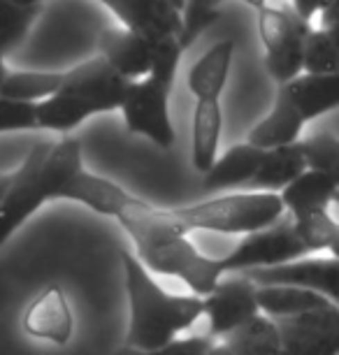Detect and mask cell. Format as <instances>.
I'll return each mask as SVG.
<instances>
[{
	"instance_id": "39",
	"label": "cell",
	"mask_w": 339,
	"mask_h": 355,
	"mask_svg": "<svg viewBox=\"0 0 339 355\" xmlns=\"http://www.w3.org/2000/svg\"><path fill=\"white\" fill-rule=\"evenodd\" d=\"M10 3L21 5V8H40V5H42V0H10Z\"/></svg>"
},
{
	"instance_id": "1",
	"label": "cell",
	"mask_w": 339,
	"mask_h": 355,
	"mask_svg": "<svg viewBox=\"0 0 339 355\" xmlns=\"http://www.w3.org/2000/svg\"><path fill=\"white\" fill-rule=\"evenodd\" d=\"M114 218L128 232L139 263L161 277L179 279L195 295H207L223 277L221 258H211L189 239V230L163 209L142 198L128 196Z\"/></svg>"
},
{
	"instance_id": "45",
	"label": "cell",
	"mask_w": 339,
	"mask_h": 355,
	"mask_svg": "<svg viewBox=\"0 0 339 355\" xmlns=\"http://www.w3.org/2000/svg\"><path fill=\"white\" fill-rule=\"evenodd\" d=\"M279 355H293V353H286V351H279Z\"/></svg>"
},
{
	"instance_id": "15",
	"label": "cell",
	"mask_w": 339,
	"mask_h": 355,
	"mask_svg": "<svg viewBox=\"0 0 339 355\" xmlns=\"http://www.w3.org/2000/svg\"><path fill=\"white\" fill-rule=\"evenodd\" d=\"M263 153V149H258L251 142L230 146L221 158H216V163L209 167V172L202 174V191L223 193L249 189L258 167H261Z\"/></svg>"
},
{
	"instance_id": "30",
	"label": "cell",
	"mask_w": 339,
	"mask_h": 355,
	"mask_svg": "<svg viewBox=\"0 0 339 355\" xmlns=\"http://www.w3.org/2000/svg\"><path fill=\"white\" fill-rule=\"evenodd\" d=\"M184 49L186 46L179 35H163V37L151 40V70L147 77L156 79L158 84L172 89L179 61H182V56H184Z\"/></svg>"
},
{
	"instance_id": "17",
	"label": "cell",
	"mask_w": 339,
	"mask_h": 355,
	"mask_svg": "<svg viewBox=\"0 0 339 355\" xmlns=\"http://www.w3.org/2000/svg\"><path fill=\"white\" fill-rule=\"evenodd\" d=\"M339 184L330 179L328 174L307 170L302 172L295 182H290L279 193L284 202V209L290 218H307L314 214L328 211V207L335 202Z\"/></svg>"
},
{
	"instance_id": "21",
	"label": "cell",
	"mask_w": 339,
	"mask_h": 355,
	"mask_svg": "<svg viewBox=\"0 0 339 355\" xmlns=\"http://www.w3.org/2000/svg\"><path fill=\"white\" fill-rule=\"evenodd\" d=\"M232 53H235V42L223 40L214 44L207 53H202L195 65L189 72V91L195 100H221L225 91L232 65Z\"/></svg>"
},
{
	"instance_id": "5",
	"label": "cell",
	"mask_w": 339,
	"mask_h": 355,
	"mask_svg": "<svg viewBox=\"0 0 339 355\" xmlns=\"http://www.w3.org/2000/svg\"><path fill=\"white\" fill-rule=\"evenodd\" d=\"M311 31L293 10L270 8L258 10V33L265 46V68L279 86L293 82L302 75L304 40Z\"/></svg>"
},
{
	"instance_id": "11",
	"label": "cell",
	"mask_w": 339,
	"mask_h": 355,
	"mask_svg": "<svg viewBox=\"0 0 339 355\" xmlns=\"http://www.w3.org/2000/svg\"><path fill=\"white\" fill-rule=\"evenodd\" d=\"M258 286H297L339 306V258H297L268 270L244 272Z\"/></svg>"
},
{
	"instance_id": "18",
	"label": "cell",
	"mask_w": 339,
	"mask_h": 355,
	"mask_svg": "<svg viewBox=\"0 0 339 355\" xmlns=\"http://www.w3.org/2000/svg\"><path fill=\"white\" fill-rule=\"evenodd\" d=\"M221 128V100H195L191 125V160L200 174L209 172V167L216 163Z\"/></svg>"
},
{
	"instance_id": "36",
	"label": "cell",
	"mask_w": 339,
	"mask_h": 355,
	"mask_svg": "<svg viewBox=\"0 0 339 355\" xmlns=\"http://www.w3.org/2000/svg\"><path fill=\"white\" fill-rule=\"evenodd\" d=\"M321 24H323V28L339 26V0H328V3H325V8L321 10Z\"/></svg>"
},
{
	"instance_id": "44",
	"label": "cell",
	"mask_w": 339,
	"mask_h": 355,
	"mask_svg": "<svg viewBox=\"0 0 339 355\" xmlns=\"http://www.w3.org/2000/svg\"><path fill=\"white\" fill-rule=\"evenodd\" d=\"M335 205L339 207V191H337V196H335Z\"/></svg>"
},
{
	"instance_id": "35",
	"label": "cell",
	"mask_w": 339,
	"mask_h": 355,
	"mask_svg": "<svg viewBox=\"0 0 339 355\" xmlns=\"http://www.w3.org/2000/svg\"><path fill=\"white\" fill-rule=\"evenodd\" d=\"M328 0H293V12L304 21H311V17L318 15Z\"/></svg>"
},
{
	"instance_id": "6",
	"label": "cell",
	"mask_w": 339,
	"mask_h": 355,
	"mask_svg": "<svg viewBox=\"0 0 339 355\" xmlns=\"http://www.w3.org/2000/svg\"><path fill=\"white\" fill-rule=\"evenodd\" d=\"M304 256H309L307 246L295 230V220L286 214L275 225L244 234L225 256H221V265L225 274H244L293 263Z\"/></svg>"
},
{
	"instance_id": "4",
	"label": "cell",
	"mask_w": 339,
	"mask_h": 355,
	"mask_svg": "<svg viewBox=\"0 0 339 355\" xmlns=\"http://www.w3.org/2000/svg\"><path fill=\"white\" fill-rule=\"evenodd\" d=\"M175 218L186 230H202L218 234H251L275 225L286 216L279 193H228L202 200L195 205L172 207Z\"/></svg>"
},
{
	"instance_id": "10",
	"label": "cell",
	"mask_w": 339,
	"mask_h": 355,
	"mask_svg": "<svg viewBox=\"0 0 339 355\" xmlns=\"http://www.w3.org/2000/svg\"><path fill=\"white\" fill-rule=\"evenodd\" d=\"M128 86V79L121 72H116L98 53V56H93L82 65L65 72V82L61 89L70 91L79 100H84L93 110V114H105L121 110Z\"/></svg>"
},
{
	"instance_id": "32",
	"label": "cell",
	"mask_w": 339,
	"mask_h": 355,
	"mask_svg": "<svg viewBox=\"0 0 339 355\" xmlns=\"http://www.w3.org/2000/svg\"><path fill=\"white\" fill-rule=\"evenodd\" d=\"M218 8H221V0H186V10H184V35L182 42L184 46H189L195 42V37L202 31H207L211 24L218 19Z\"/></svg>"
},
{
	"instance_id": "9",
	"label": "cell",
	"mask_w": 339,
	"mask_h": 355,
	"mask_svg": "<svg viewBox=\"0 0 339 355\" xmlns=\"http://www.w3.org/2000/svg\"><path fill=\"white\" fill-rule=\"evenodd\" d=\"M281 332V351L293 355H339V306L277 320Z\"/></svg>"
},
{
	"instance_id": "8",
	"label": "cell",
	"mask_w": 339,
	"mask_h": 355,
	"mask_svg": "<svg viewBox=\"0 0 339 355\" xmlns=\"http://www.w3.org/2000/svg\"><path fill=\"white\" fill-rule=\"evenodd\" d=\"M258 313H263L258 302V284H254L247 274H223L218 284L205 295L207 334L216 341L228 337L232 330Z\"/></svg>"
},
{
	"instance_id": "41",
	"label": "cell",
	"mask_w": 339,
	"mask_h": 355,
	"mask_svg": "<svg viewBox=\"0 0 339 355\" xmlns=\"http://www.w3.org/2000/svg\"><path fill=\"white\" fill-rule=\"evenodd\" d=\"M244 3H247L249 8H254V10H263L265 5H268V0H244Z\"/></svg>"
},
{
	"instance_id": "37",
	"label": "cell",
	"mask_w": 339,
	"mask_h": 355,
	"mask_svg": "<svg viewBox=\"0 0 339 355\" xmlns=\"http://www.w3.org/2000/svg\"><path fill=\"white\" fill-rule=\"evenodd\" d=\"M209 355H237L228 344H223V341H214V346L209 348Z\"/></svg>"
},
{
	"instance_id": "29",
	"label": "cell",
	"mask_w": 339,
	"mask_h": 355,
	"mask_svg": "<svg viewBox=\"0 0 339 355\" xmlns=\"http://www.w3.org/2000/svg\"><path fill=\"white\" fill-rule=\"evenodd\" d=\"M302 72H309V75H335L339 72V49L325 28H311L307 40H304Z\"/></svg>"
},
{
	"instance_id": "31",
	"label": "cell",
	"mask_w": 339,
	"mask_h": 355,
	"mask_svg": "<svg viewBox=\"0 0 339 355\" xmlns=\"http://www.w3.org/2000/svg\"><path fill=\"white\" fill-rule=\"evenodd\" d=\"M304 158H307L309 170L328 174L339 184V137L323 130L307 139H302Z\"/></svg>"
},
{
	"instance_id": "24",
	"label": "cell",
	"mask_w": 339,
	"mask_h": 355,
	"mask_svg": "<svg viewBox=\"0 0 339 355\" xmlns=\"http://www.w3.org/2000/svg\"><path fill=\"white\" fill-rule=\"evenodd\" d=\"M221 341L237 355H279L281 351V332H279L277 320L265 313L247 320Z\"/></svg>"
},
{
	"instance_id": "19",
	"label": "cell",
	"mask_w": 339,
	"mask_h": 355,
	"mask_svg": "<svg viewBox=\"0 0 339 355\" xmlns=\"http://www.w3.org/2000/svg\"><path fill=\"white\" fill-rule=\"evenodd\" d=\"M307 158H304L302 139L295 144L277 146L263 153L261 167H258L254 182L249 184V191L263 193H281L290 182H295L302 172H307Z\"/></svg>"
},
{
	"instance_id": "27",
	"label": "cell",
	"mask_w": 339,
	"mask_h": 355,
	"mask_svg": "<svg viewBox=\"0 0 339 355\" xmlns=\"http://www.w3.org/2000/svg\"><path fill=\"white\" fill-rule=\"evenodd\" d=\"M295 230L309 253L325 251L332 258H339V220L332 218L328 211L314 214V216L307 218H297Z\"/></svg>"
},
{
	"instance_id": "34",
	"label": "cell",
	"mask_w": 339,
	"mask_h": 355,
	"mask_svg": "<svg viewBox=\"0 0 339 355\" xmlns=\"http://www.w3.org/2000/svg\"><path fill=\"white\" fill-rule=\"evenodd\" d=\"M216 339H211L207 332L205 334H191V337H177L175 341L151 351H130V348H121L116 355H209V348L214 346Z\"/></svg>"
},
{
	"instance_id": "40",
	"label": "cell",
	"mask_w": 339,
	"mask_h": 355,
	"mask_svg": "<svg viewBox=\"0 0 339 355\" xmlns=\"http://www.w3.org/2000/svg\"><path fill=\"white\" fill-rule=\"evenodd\" d=\"M328 31V35H330V40L335 42V46L339 49V26H330V28H325Z\"/></svg>"
},
{
	"instance_id": "14",
	"label": "cell",
	"mask_w": 339,
	"mask_h": 355,
	"mask_svg": "<svg viewBox=\"0 0 339 355\" xmlns=\"http://www.w3.org/2000/svg\"><path fill=\"white\" fill-rule=\"evenodd\" d=\"M98 53L112 68L128 79L147 77L151 70V40L130 28H103L98 35Z\"/></svg>"
},
{
	"instance_id": "33",
	"label": "cell",
	"mask_w": 339,
	"mask_h": 355,
	"mask_svg": "<svg viewBox=\"0 0 339 355\" xmlns=\"http://www.w3.org/2000/svg\"><path fill=\"white\" fill-rule=\"evenodd\" d=\"M19 130H37L35 105L0 96V132Z\"/></svg>"
},
{
	"instance_id": "42",
	"label": "cell",
	"mask_w": 339,
	"mask_h": 355,
	"mask_svg": "<svg viewBox=\"0 0 339 355\" xmlns=\"http://www.w3.org/2000/svg\"><path fill=\"white\" fill-rule=\"evenodd\" d=\"M8 68H5V56H0V84L5 82V77H8Z\"/></svg>"
},
{
	"instance_id": "25",
	"label": "cell",
	"mask_w": 339,
	"mask_h": 355,
	"mask_svg": "<svg viewBox=\"0 0 339 355\" xmlns=\"http://www.w3.org/2000/svg\"><path fill=\"white\" fill-rule=\"evenodd\" d=\"M130 193L123 191L121 186L110 182L105 177H98L89 170H84L77 177V182L72 184V191L68 200L72 202H79L89 209L103 214V216H114L119 211V207L123 205V200L128 198Z\"/></svg>"
},
{
	"instance_id": "7",
	"label": "cell",
	"mask_w": 339,
	"mask_h": 355,
	"mask_svg": "<svg viewBox=\"0 0 339 355\" xmlns=\"http://www.w3.org/2000/svg\"><path fill=\"white\" fill-rule=\"evenodd\" d=\"M170 91L151 77L130 82L119 110L123 114L125 130L151 139L161 149H172L177 135L170 119Z\"/></svg>"
},
{
	"instance_id": "13",
	"label": "cell",
	"mask_w": 339,
	"mask_h": 355,
	"mask_svg": "<svg viewBox=\"0 0 339 355\" xmlns=\"http://www.w3.org/2000/svg\"><path fill=\"white\" fill-rule=\"evenodd\" d=\"M114 15L123 28L154 40L163 35H184V12L170 0H98Z\"/></svg>"
},
{
	"instance_id": "16",
	"label": "cell",
	"mask_w": 339,
	"mask_h": 355,
	"mask_svg": "<svg viewBox=\"0 0 339 355\" xmlns=\"http://www.w3.org/2000/svg\"><path fill=\"white\" fill-rule=\"evenodd\" d=\"M304 123L307 121H304L300 110L293 105L288 93L279 86L270 114L249 130L247 142H251L263 151L277 149V146H286V144H295L300 142Z\"/></svg>"
},
{
	"instance_id": "23",
	"label": "cell",
	"mask_w": 339,
	"mask_h": 355,
	"mask_svg": "<svg viewBox=\"0 0 339 355\" xmlns=\"http://www.w3.org/2000/svg\"><path fill=\"white\" fill-rule=\"evenodd\" d=\"M35 114H37V128L58 132V135H68L77 125H82L86 119L96 116L84 100H79L65 89L56 91L54 96L37 103Z\"/></svg>"
},
{
	"instance_id": "26",
	"label": "cell",
	"mask_w": 339,
	"mask_h": 355,
	"mask_svg": "<svg viewBox=\"0 0 339 355\" xmlns=\"http://www.w3.org/2000/svg\"><path fill=\"white\" fill-rule=\"evenodd\" d=\"M65 72H42V70H19L8 72L5 82L0 84V96L21 100V103H42L56 91H61Z\"/></svg>"
},
{
	"instance_id": "28",
	"label": "cell",
	"mask_w": 339,
	"mask_h": 355,
	"mask_svg": "<svg viewBox=\"0 0 339 355\" xmlns=\"http://www.w3.org/2000/svg\"><path fill=\"white\" fill-rule=\"evenodd\" d=\"M40 8H21L10 0H0V56H8L12 49H17L28 35L31 26L37 21Z\"/></svg>"
},
{
	"instance_id": "43",
	"label": "cell",
	"mask_w": 339,
	"mask_h": 355,
	"mask_svg": "<svg viewBox=\"0 0 339 355\" xmlns=\"http://www.w3.org/2000/svg\"><path fill=\"white\" fill-rule=\"evenodd\" d=\"M170 3L175 5V8H179V10H182V12L186 10V0H170Z\"/></svg>"
},
{
	"instance_id": "12",
	"label": "cell",
	"mask_w": 339,
	"mask_h": 355,
	"mask_svg": "<svg viewBox=\"0 0 339 355\" xmlns=\"http://www.w3.org/2000/svg\"><path fill=\"white\" fill-rule=\"evenodd\" d=\"M21 327L28 337L46 341L54 346H65L75 334V313L68 302V295L58 284L44 286L35 300L26 306Z\"/></svg>"
},
{
	"instance_id": "20",
	"label": "cell",
	"mask_w": 339,
	"mask_h": 355,
	"mask_svg": "<svg viewBox=\"0 0 339 355\" xmlns=\"http://www.w3.org/2000/svg\"><path fill=\"white\" fill-rule=\"evenodd\" d=\"M293 105L300 110L304 121H314L339 107V72L335 75H309L302 72L293 82L284 84Z\"/></svg>"
},
{
	"instance_id": "22",
	"label": "cell",
	"mask_w": 339,
	"mask_h": 355,
	"mask_svg": "<svg viewBox=\"0 0 339 355\" xmlns=\"http://www.w3.org/2000/svg\"><path fill=\"white\" fill-rule=\"evenodd\" d=\"M258 302L265 316L281 320L332 304L330 300L297 286H258Z\"/></svg>"
},
{
	"instance_id": "3",
	"label": "cell",
	"mask_w": 339,
	"mask_h": 355,
	"mask_svg": "<svg viewBox=\"0 0 339 355\" xmlns=\"http://www.w3.org/2000/svg\"><path fill=\"white\" fill-rule=\"evenodd\" d=\"M84 172L82 144L75 137L40 142L28 151L0 205V249L49 200H68L72 184Z\"/></svg>"
},
{
	"instance_id": "2",
	"label": "cell",
	"mask_w": 339,
	"mask_h": 355,
	"mask_svg": "<svg viewBox=\"0 0 339 355\" xmlns=\"http://www.w3.org/2000/svg\"><path fill=\"white\" fill-rule=\"evenodd\" d=\"M128 295V330L123 346L151 351L165 346L205 318V297L195 293H172L154 279L137 256L121 251Z\"/></svg>"
},
{
	"instance_id": "38",
	"label": "cell",
	"mask_w": 339,
	"mask_h": 355,
	"mask_svg": "<svg viewBox=\"0 0 339 355\" xmlns=\"http://www.w3.org/2000/svg\"><path fill=\"white\" fill-rule=\"evenodd\" d=\"M10 184H12V174H0V205H3L5 196H8Z\"/></svg>"
}]
</instances>
